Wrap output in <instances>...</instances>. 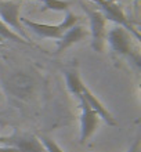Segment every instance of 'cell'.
I'll return each mask as SVG.
<instances>
[{
  "instance_id": "6da1fadb",
  "label": "cell",
  "mask_w": 141,
  "mask_h": 152,
  "mask_svg": "<svg viewBox=\"0 0 141 152\" xmlns=\"http://www.w3.org/2000/svg\"><path fill=\"white\" fill-rule=\"evenodd\" d=\"M132 33L127 32L125 28L122 26H115L112 28L109 32H107V37L105 40H108L109 46L115 53L121 54V56H125L127 58L133 61L134 64L140 66L141 65V57H140V50L138 47L134 46V43L132 42Z\"/></svg>"
},
{
  "instance_id": "7a4b0ae2",
  "label": "cell",
  "mask_w": 141,
  "mask_h": 152,
  "mask_svg": "<svg viewBox=\"0 0 141 152\" xmlns=\"http://www.w3.org/2000/svg\"><path fill=\"white\" fill-rule=\"evenodd\" d=\"M94 4H97L98 7V11L104 15V18L107 21H112L115 24H118L119 26L125 28L127 32H130L136 37V40H141L140 33L134 29V26L132 25L127 18H126V14L123 11V8L116 3V1H109V0H91Z\"/></svg>"
},
{
  "instance_id": "3957f363",
  "label": "cell",
  "mask_w": 141,
  "mask_h": 152,
  "mask_svg": "<svg viewBox=\"0 0 141 152\" xmlns=\"http://www.w3.org/2000/svg\"><path fill=\"white\" fill-rule=\"evenodd\" d=\"M20 7L21 3L17 1V0H0V20L10 29H12L15 33H18L22 39L33 44L20 21Z\"/></svg>"
},
{
  "instance_id": "277c9868",
  "label": "cell",
  "mask_w": 141,
  "mask_h": 152,
  "mask_svg": "<svg viewBox=\"0 0 141 152\" xmlns=\"http://www.w3.org/2000/svg\"><path fill=\"white\" fill-rule=\"evenodd\" d=\"M83 10L87 14L90 20V33H91V47L94 51L102 53L105 46V37H107V20L98 10H91L89 6L82 4Z\"/></svg>"
},
{
  "instance_id": "5b68a950",
  "label": "cell",
  "mask_w": 141,
  "mask_h": 152,
  "mask_svg": "<svg viewBox=\"0 0 141 152\" xmlns=\"http://www.w3.org/2000/svg\"><path fill=\"white\" fill-rule=\"evenodd\" d=\"M80 101V144H85L86 141L90 138V136L97 130L98 124H100V118L94 112L93 109L90 108V105L87 104V101L82 97V94L79 97Z\"/></svg>"
},
{
  "instance_id": "8992f818",
  "label": "cell",
  "mask_w": 141,
  "mask_h": 152,
  "mask_svg": "<svg viewBox=\"0 0 141 152\" xmlns=\"http://www.w3.org/2000/svg\"><path fill=\"white\" fill-rule=\"evenodd\" d=\"M10 145L18 152H46L39 137L35 134H15L11 136Z\"/></svg>"
},
{
  "instance_id": "52a82bcc",
  "label": "cell",
  "mask_w": 141,
  "mask_h": 152,
  "mask_svg": "<svg viewBox=\"0 0 141 152\" xmlns=\"http://www.w3.org/2000/svg\"><path fill=\"white\" fill-rule=\"evenodd\" d=\"M21 24L25 25L28 29H31L33 33H36L39 37L45 39H60L62 36V31L58 25H48V24H40L35 21H29L28 18H20Z\"/></svg>"
},
{
  "instance_id": "ba28073f",
  "label": "cell",
  "mask_w": 141,
  "mask_h": 152,
  "mask_svg": "<svg viewBox=\"0 0 141 152\" xmlns=\"http://www.w3.org/2000/svg\"><path fill=\"white\" fill-rule=\"evenodd\" d=\"M82 97L87 101V104L90 105V108L93 109L94 112L98 115L100 119H102L105 123L109 124V126H116V120L113 119V116L108 112V109L101 104V101L98 100V98H97V97L94 96L93 93L90 91L86 86L83 87V90H82Z\"/></svg>"
},
{
  "instance_id": "9c48e42d",
  "label": "cell",
  "mask_w": 141,
  "mask_h": 152,
  "mask_svg": "<svg viewBox=\"0 0 141 152\" xmlns=\"http://www.w3.org/2000/svg\"><path fill=\"white\" fill-rule=\"evenodd\" d=\"M89 35V32L86 31L83 25H75L72 28H69L68 31H65L62 33V36L58 39V47H57L56 53L64 51L65 48H68L69 46H72L75 43H79L80 40H83Z\"/></svg>"
},
{
  "instance_id": "30bf717a",
  "label": "cell",
  "mask_w": 141,
  "mask_h": 152,
  "mask_svg": "<svg viewBox=\"0 0 141 152\" xmlns=\"http://www.w3.org/2000/svg\"><path fill=\"white\" fill-rule=\"evenodd\" d=\"M64 75H65V82H66L68 90L72 93L73 96L79 97L82 94V90H83V87H85V84H83V82H82L77 71L75 68L65 69Z\"/></svg>"
},
{
  "instance_id": "8fae6325",
  "label": "cell",
  "mask_w": 141,
  "mask_h": 152,
  "mask_svg": "<svg viewBox=\"0 0 141 152\" xmlns=\"http://www.w3.org/2000/svg\"><path fill=\"white\" fill-rule=\"evenodd\" d=\"M0 37H3L4 40H12V42H15V43H21V44H31L29 42H26L25 39H22V37L18 35V33H15L12 29H10L6 24H3L1 22V20H0ZM31 46H33V44H31Z\"/></svg>"
},
{
  "instance_id": "7c38bea8",
  "label": "cell",
  "mask_w": 141,
  "mask_h": 152,
  "mask_svg": "<svg viewBox=\"0 0 141 152\" xmlns=\"http://www.w3.org/2000/svg\"><path fill=\"white\" fill-rule=\"evenodd\" d=\"M40 1L43 3L42 11H47V10H51V11H68L69 7H71V3L65 1V0H40Z\"/></svg>"
},
{
  "instance_id": "4fadbf2b",
  "label": "cell",
  "mask_w": 141,
  "mask_h": 152,
  "mask_svg": "<svg viewBox=\"0 0 141 152\" xmlns=\"http://www.w3.org/2000/svg\"><path fill=\"white\" fill-rule=\"evenodd\" d=\"M79 21H80V17L79 15H75L72 11H65V17L64 20H62V22L61 24H58V26L61 28V31L62 32H65V31H68L69 28H72V26H75V25L79 24Z\"/></svg>"
},
{
  "instance_id": "5bb4252c",
  "label": "cell",
  "mask_w": 141,
  "mask_h": 152,
  "mask_svg": "<svg viewBox=\"0 0 141 152\" xmlns=\"http://www.w3.org/2000/svg\"><path fill=\"white\" fill-rule=\"evenodd\" d=\"M39 140H40V142L43 144L46 152H64L62 149H61L60 145L57 144L53 138H50L48 136H42Z\"/></svg>"
},
{
  "instance_id": "9a60e30c",
  "label": "cell",
  "mask_w": 141,
  "mask_h": 152,
  "mask_svg": "<svg viewBox=\"0 0 141 152\" xmlns=\"http://www.w3.org/2000/svg\"><path fill=\"white\" fill-rule=\"evenodd\" d=\"M127 152H141V148H140V140H136L134 144L130 147V149Z\"/></svg>"
},
{
  "instance_id": "2e32d148",
  "label": "cell",
  "mask_w": 141,
  "mask_h": 152,
  "mask_svg": "<svg viewBox=\"0 0 141 152\" xmlns=\"http://www.w3.org/2000/svg\"><path fill=\"white\" fill-rule=\"evenodd\" d=\"M0 152H18L11 145H0Z\"/></svg>"
},
{
  "instance_id": "e0dca14e",
  "label": "cell",
  "mask_w": 141,
  "mask_h": 152,
  "mask_svg": "<svg viewBox=\"0 0 141 152\" xmlns=\"http://www.w3.org/2000/svg\"><path fill=\"white\" fill-rule=\"evenodd\" d=\"M10 141H11V137L0 136V145H10Z\"/></svg>"
},
{
  "instance_id": "ac0fdd59",
  "label": "cell",
  "mask_w": 141,
  "mask_h": 152,
  "mask_svg": "<svg viewBox=\"0 0 141 152\" xmlns=\"http://www.w3.org/2000/svg\"><path fill=\"white\" fill-rule=\"evenodd\" d=\"M3 42H4V39H3V37H0V44L3 43Z\"/></svg>"
}]
</instances>
